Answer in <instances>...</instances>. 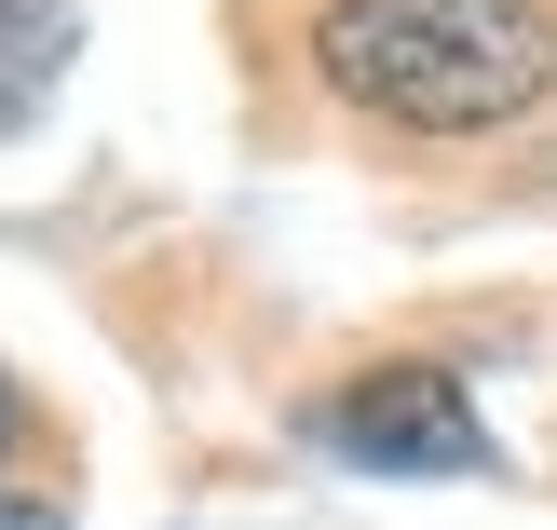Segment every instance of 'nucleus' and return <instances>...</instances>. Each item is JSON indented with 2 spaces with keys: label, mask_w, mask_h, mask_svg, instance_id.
I'll list each match as a JSON object with an SVG mask.
<instances>
[{
  "label": "nucleus",
  "mask_w": 557,
  "mask_h": 530,
  "mask_svg": "<svg viewBox=\"0 0 557 530\" xmlns=\"http://www.w3.org/2000/svg\"><path fill=\"white\" fill-rule=\"evenodd\" d=\"M0 530H69L54 504H27V490H0Z\"/></svg>",
  "instance_id": "7ed1b4c3"
},
{
  "label": "nucleus",
  "mask_w": 557,
  "mask_h": 530,
  "mask_svg": "<svg viewBox=\"0 0 557 530\" xmlns=\"http://www.w3.org/2000/svg\"><path fill=\"white\" fill-rule=\"evenodd\" d=\"M14 435H27V395H14V381H0V449H14Z\"/></svg>",
  "instance_id": "20e7f679"
},
{
  "label": "nucleus",
  "mask_w": 557,
  "mask_h": 530,
  "mask_svg": "<svg viewBox=\"0 0 557 530\" xmlns=\"http://www.w3.org/2000/svg\"><path fill=\"white\" fill-rule=\"evenodd\" d=\"M313 435L354 477H490V422L449 368H354L341 395H313Z\"/></svg>",
  "instance_id": "f03ea898"
},
{
  "label": "nucleus",
  "mask_w": 557,
  "mask_h": 530,
  "mask_svg": "<svg viewBox=\"0 0 557 530\" xmlns=\"http://www.w3.org/2000/svg\"><path fill=\"white\" fill-rule=\"evenodd\" d=\"M299 54L395 136H504L557 96V0H313Z\"/></svg>",
  "instance_id": "f257e3e1"
}]
</instances>
